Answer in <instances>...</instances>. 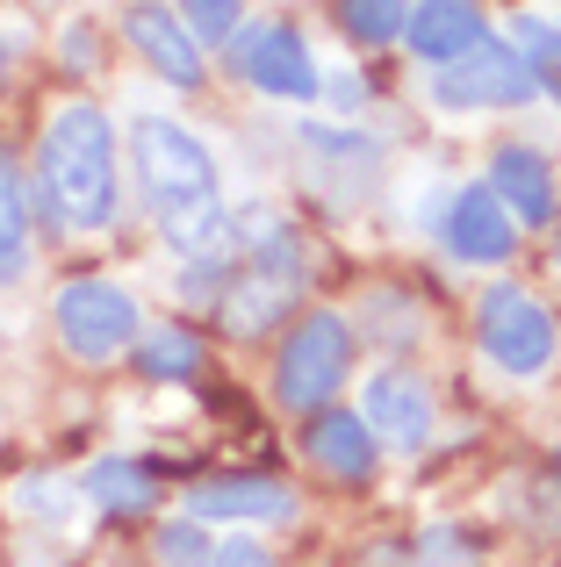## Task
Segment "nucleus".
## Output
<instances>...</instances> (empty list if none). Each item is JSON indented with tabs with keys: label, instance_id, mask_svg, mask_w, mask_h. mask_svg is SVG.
<instances>
[{
	"label": "nucleus",
	"instance_id": "1",
	"mask_svg": "<svg viewBox=\"0 0 561 567\" xmlns=\"http://www.w3.org/2000/svg\"><path fill=\"white\" fill-rule=\"evenodd\" d=\"M115 123L94 101H65L51 109L37 137V208L51 230H109L123 181H115Z\"/></svg>",
	"mask_w": 561,
	"mask_h": 567
},
{
	"label": "nucleus",
	"instance_id": "2",
	"mask_svg": "<svg viewBox=\"0 0 561 567\" xmlns=\"http://www.w3.org/2000/svg\"><path fill=\"white\" fill-rule=\"evenodd\" d=\"M130 166H137V187L159 216H181L195 202H216V158L195 130L166 123V115H137L130 123Z\"/></svg>",
	"mask_w": 561,
	"mask_h": 567
},
{
	"label": "nucleus",
	"instance_id": "3",
	"mask_svg": "<svg viewBox=\"0 0 561 567\" xmlns=\"http://www.w3.org/2000/svg\"><path fill=\"white\" fill-rule=\"evenodd\" d=\"M346 367H353V323L332 317V309H317V317H303L288 331V346H280V360H274V402H280V410H295V416L332 410Z\"/></svg>",
	"mask_w": 561,
	"mask_h": 567
},
{
	"label": "nucleus",
	"instance_id": "4",
	"mask_svg": "<svg viewBox=\"0 0 561 567\" xmlns=\"http://www.w3.org/2000/svg\"><path fill=\"white\" fill-rule=\"evenodd\" d=\"M51 331H58V346H65L80 367H109V360H123V352L144 338V317H137V295L130 288L86 274V280H72V288L58 295Z\"/></svg>",
	"mask_w": 561,
	"mask_h": 567
},
{
	"label": "nucleus",
	"instance_id": "5",
	"mask_svg": "<svg viewBox=\"0 0 561 567\" xmlns=\"http://www.w3.org/2000/svg\"><path fill=\"white\" fill-rule=\"evenodd\" d=\"M476 346H482V360H490L497 374L533 381V374H548V367H554L561 331H554V317H548V309H540L526 288L497 280V288L476 302Z\"/></svg>",
	"mask_w": 561,
	"mask_h": 567
},
{
	"label": "nucleus",
	"instance_id": "6",
	"mask_svg": "<svg viewBox=\"0 0 561 567\" xmlns=\"http://www.w3.org/2000/svg\"><path fill=\"white\" fill-rule=\"evenodd\" d=\"M224 58L267 101H317V86H324V72H317V58H309L303 29H288V22H245L238 37L224 43Z\"/></svg>",
	"mask_w": 561,
	"mask_h": 567
},
{
	"label": "nucleus",
	"instance_id": "7",
	"mask_svg": "<svg viewBox=\"0 0 561 567\" xmlns=\"http://www.w3.org/2000/svg\"><path fill=\"white\" fill-rule=\"evenodd\" d=\"M432 101L439 109H526V101H540V80L511 43H482L476 58L432 72Z\"/></svg>",
	"mask_w": 561,
	"mask_h": 567
},
{
	"label": "nucleus",
	"instance_id": "8",
	"mask_svg": "<svg viewBox=\"0 0 561 567\" xmlns=\"http://www.w3.org/2000/svg\"><path fill=\"white\" fill-rule=\"evenodd\" d=\"M123 37H130V51H137L166 86H181V94H195V86L210 80L202 43L187 37V22L166 8V0H130V8H123Z\"/></svg>",
	"mask_w": 561,
	"mask_h": 567
},
{
	"label": "nucleus",
	"instance_id": "9",
	"mask_svg": "<svg viewBox=\"0 0 561 567\" xmlns=\"http://www.w3.org/2000/svg\"><path fill=\"white\" fill-rule=\"evenodd\" d=\"M439 245L453 251V259L468 266H504L511 251H519V223H511V208L497 202V187H461L447 202V216H439Z\"/></svg>",
	"mask_w": 561,
	"mask_h": 567
},
{
	"label": "nucleus",
	"instance_id": "10",
	"mask_svg": "<svg viewBox=\"0 0 561 567\" xmlns=\"http://www.w3.org/2000/svg\"><path fill=\"white\" fill-rule=\"evenodd\" d=\"M187 517L195 525H288L295 488L274 474H216V482L187 488Z\"/></svg>",
	"mask_w": 561,
	"mask_h": 567
},
{
	"label": "nucleus",
	"instance_id": "11",
	"mask_svg": "<svg viewBox=\"0 0 561 567\" xmlns=\"http://www.w3.org/2000/svg\"><path fill=\"white\" fill-rule=\"evenodd\" d=\"M360 424L375 431V445H396V453H418L432 439V388L418 374H375L360 388Z\"/></svg>",
	"mask_w": 561,
	"mask_h": 567
},
{
	"label": "nucleus",
	"instance_id": "12",
	"mask_svg": "<svg viewBox=\"0 0 561 567\" xmlns=\"http://www.w3.org/2000/svg\"><path fill=\"white\" fill-rule=\"evenodd\" d=\"M404 43H410V51H418L432 72H447V65L476 58L482 43H497V37H490V14H482V0H418V8H410Z\"/></svg>",
	"mask_w": 561,
	"mask_h": 567
},
{
	"label": "nucleus",
	"instance_id": "13",
	"mask_svg": "<svg viewBox=\"0 0 561 567\" xmlns=\"http://www.w3.org/2000/svg\"><path fill=\"white\" fill-rule=\"evenodd\" d=\"M490 187H497V202L511 208V223H519V230H548V223H561L554 166L533 152V144H504V152L490 158Z\"/></svg>",
	"mask_w": 561,
	"mask_h": 567
},
{
	"label": "nucleus",
	"instance_id": "14",
	"mask_svg": "<svg viewBox=\"0 0 561 567\" xmlns=\"http://www.w3.org/2000/svg\"><path fill=\"white\" fill-rule=\"evenodd\" d=\"M303 445H309V460H317L332 482H367V474L381 467V445H375V431L360 424L353 410H317L309 416V431H303Z\"/></svg>",
	"mask_w": 561,
	"mask_h": 567
},
{
	"label": "nucleus",
	"instance_id": "15",
	"mask_svg": "<svg viewBox=\"0 0 561 567\" xmlns=\"http://www.w3.org/2000/svg\"><path fill=\"white\" fill-rule=\"evenodd\" d=\"M86 503H94L101 517H144L166 503V482H159V467H144V460L130 453H109L86 467Z\"/></svg>",
	"mask_w": 561,
	"mask_h": 567
},
{
	"label": "nucleus",
	"instance_id": "16",
	"mask_svg": "<svg viewBox=\"0 0 561 567\" xmlns=\"http://www.w3.org/2000/svg\"><path fill=\"white\" fill-rule=\"evenodd\" d=\"M288 295H295V280H280V274H231L224 280V295H216V323H224L231 338H259L267 323L288 309Z\"/></svg>",
	"mask_w": 561,
	"mask_h": 567
},
{
	"label": "nucleus",
	"instance_id": "17",
	"mask_svg": "<svg viewBox=\"0 0 561 567\" xmlns=\"http://www.w3.org/2000/svg\"><path fill=\"white\" fill-rule=\"evenodd\" d=\"M159 230H166V245L181 251V259H195V266H216L231 245H238V223H231L224 202H195V208H181V216H159Z\"/></svg>",
	"mask_w": 561,
	"mask_h": 567
},
{
	"label": "nucleus",
	"instance_id": "18",
	"mask_svg": "<svg viewBox=\"0 0 561 567\" xmlns=\"http://www.w3.org/2000/svg\"><path fill=\"white\" fill-rule=\"evenodd\" d=\"M130 352H137V374L144 381H166V388L173 381H195L202 367H210V346H202L187 323H159V331H144Z\"/></svg>",
	"mask_w": 561,
	"mask_h": 567
},
{
	"label": "nucleus",
	"instance_id": "19",
	"mask_svg": "<svg viewBox=\"0 0 561 567\" xmlns=\"http://www.w3.org/2000/svg\"><path fill=\"white\" fill-rule=\"evenodd\" d=\"M29 187H22V166L0 152V280H22L29 266Z\"/></svg>",
	"mask_w": 561,
	"mask_h": 567
},
{
	"label": "nucleus",
	"instance_id": "20",
	"mask_svg": "<svg viewBox=\"0 0 561 567\" xmlns=\"http://www.w3.org/2000/svg\"><path fill=\"white\" fill-rule=\"evenodd\" d=\"M332 14L360 51H389L410 29V0H332Z\"/></svg>",
	"mask_w": 561,
	"mask_h": 567
},
{
	"label": "nucleus",
	"instance_id": "21",
	"mask_svg": "<svg viewBox=\"0 0 561 567\" xmlns=\"http://www.w3.org/2000/svg\"><path fill=\"white\" fill-rule=\"evenodd\" d=\"M159 567H216V546H210V525L181 517V525L159 532Z\"/></svg>",
	"mask_w": 561,
	"mask_h": 567
},
{
	"label": "nucleus",
	"instance_id": "22",
	"mask_svg": "<svg viewBox=\"0 0 561 567\" xmlns=\"http://www.w3.org/2000/svg\"><path fill=\"white\" fill-rule=\"evenodd\" d=\"M187 14H195V43H216L224 51L231 37H238V8L245 0H181Z\"/></svg>",
	"mask_w": 561,
	"mask_h": 567
},
{
	"label": "nucleus",
	"instance_id": "23",
	"mask_svg": "<svg viewBox=\"0 0 561 567\" xmlns=\"http://www.w3.org/2000/svg\"><path fill=\"white\" fill-rule=\"evenodd\" d=\"M317 94H324V101H332V109H338V115H353V109H360V94H367V86H360V72H332V80H324V86H317Z\"/></svg>",
	"mask_w": 561,
	"mask_h": 567
},
{
	"label": "nucleus",
	"instance_id": "24",
	"mask_svg": "<svg viewBox=\"0 0 561 567\" xmlns=\"http://www.w3.org/2000/svg\"><path fill=\"white\" fill-rule=\"evenodd\" d=\"M216 567H274V554L259 539H224L216 546Z\"/></svg>",
	"mask_w": 561,
	"mask_h": 567
},
{
	"label": "nucleus",
	"instance_id": "25",
	"mask_svg": "<svg viewBox=\"0 0 561 567\" xmlns=\"http://www.w3.org/2000/svg\"><path fill=\"white\" fill-rule=\"evenodd\" d=\"M0 94H8V43H0Z\"/></svg>",
	"mask_w": 561,
	"mask_h": 567
},
{
	"label": "nucleus",
	"instance_id": "26",
	"mask_svg": "<svg viewBox=\"0 0 561 567\" xmlns=\"http://www.w3.org/2000/svg\"><path fill=\"white\" fill-rule=\"evenodd\" d=\"M554 266H561V223H554Z\"/></svg>",
	"mask_w": 561,
	"mask_h": 567
},
{
	"label": "nucleus",
	"instance_id": "27",
	"mask_svg": "<svg viewBox=\"0 0 561 567\" xmlns=\"http://www.w3.org/2000/svg\"><path fill=\"white\" fill-rule=\"evenodd\" d=\"M554 37H561V29H554Z\"/></svg>",
	"mask_w": 561,
	"mask_h": 567
}]
</instances>
